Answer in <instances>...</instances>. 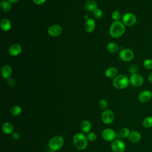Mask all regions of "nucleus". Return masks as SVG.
<instances>
[{"label": "nucleus", "instance_id": "nucleus-7", "mask_svg": "<svg viewBox=\"0 0 152 152\" xmlns=\"http://www.w3.org/2000/svg\"><path fill=\"white\" fill-rule=\"evenodd\" d=\"M137 21L136 16L131 12L125 13L122 17V23L126 26H132L135 24Z\"/></svg>", "mask_w": 152, "mask_h": 152}, {"label": "nucleus", "instance_id": "nucleus-4", "mask_svg": "<svg viewBox=\"0 0 152 152\" xmlns=\"http://www.w3.org/2000/svg\"><path fill=\"white\" fill-rule=\"evenodd\" d=\"M64 140L60 135H55L51 138L49 141V147L50 150L58 151L60 150L64 145Z\"/></svg>", "mask_w": 152, "mask_h": 152}, {"label": "nucleus", "instance_id": "nucleus-3", "mask_svg": "<svg viewBox=\"0 0 152 152\" xmlns=\"http://www.w3.org/2000/svg\"><path fill=\"white\" fill-rule=\"evenodd\" d=\"M129 84V78L123 74H120L115 77L112 81L114 87L117 89L122 90L126 88Z\"/></svg>", "mask_w": 152, "mask_h": 152}, {"label": "nucleus", "instance_id": "nucleus-6", "mask_svg": "<svg viewBox=\"0 0 152 152\" xmlns=\"http://www.w3.org/2000/svg\"><path fill=\"white\" fill-rule=\"evenodd\" d=\"M129 83L133 86L135 87H140L144 83L143 77L138 73L132 74L129 77Z\"/></svg>", "mask_w": 152, "mask_h": 152}, {"label": "nucleus", "instance_id": "nucleus-12", "mask_svg": "<svg viewBox=\"0 0 152 152\" xmlns=\"http://www.w3.org/2000/svg\"><path fill=\"white\" fill-rule=\"evenodd\" d=\"M139 101L142 103L149 101L152 98V93L148 90H145L141 91L138 96Z\"/></svg>", "mask_w": 152, "mask_h": 152}, {"label": "nucleus", "instance_id": "nucleus-34", "mask_svg": "<svg viewBox=\"0 0 152 152\" xmlns=\"http://www.w3.org/2000/svg\"><path fill=\"white\" fill-rule=\"evenodd\" d=\"M12 138L14 140H18L19 139V138H20V135H19V134L17 132H13L12 133Z\"/></svg>", "mask_w": 152, "mask_h": 152}, {"label": "nucleus", "instance_id": "nucleus-25", "mask_svg": "<svg viewBox=\"0 0 152 152\" xmlns=\"http://www.w3.org/2000/svg\"><path fill=\"white\" fill-rule=\"evenodd\" d=\"M142 125L145 128L152 127V116H147L142 121Z\"/></svg>", "mask_w": 152, "mask_h": 152}, {"label": "nucleus", "instance_id": "nucleus-36", "mask_svg": "<svg viewBox=\"0 0 152 152\" xmlns=\"http://www.w3.org/2000/svg\"><path fill=\"white\" fill-rule=\"evenodd\" d=\"M147 78H148V80L152 83V72L151 73H150L147 77Z\"/></svg>", "mask_w": 152, "mask_h": 152}, {"label": "nucleus", "instance_id": "nucleus-38", "mask_svg": "<svg viewBox=\"0 0 152 152\" xmlns=\"http://www.w3.org/2000/svg\"><path fill=\"white\" fill-rule=\"evenodd\" d=\"M84 18H86V20H88L89 18L88 17V15H84Z\"/></svg>", "mask_w": 152, "mask_h": 152}, {"label": "nucleus", "instance_id": "nucleus-1", "mask_svg": "<svg viewBox=\"0 0 152 152\" xmlns=\"http://www.w3.org/2000/svg\"><path fill=\"white\" fill-rule=\"evenodd\" d=\"M125 27L121 21H113L110 28L109 34L113 38H119L125 33Z\"/></svg>", "mask_w": 152, "mask_h": 152}, {"label": "nucleus", "instance_id": "nucleus-28", "mask_svg": "<svg viewBox=\"0 0 152 152\" xmlns=\"http://www.w3.org/2000/svg\"><path fill=\"white\" fill-rule=\"evenodd\" d=\"M99 104V107L103 110H105L107 109V106H108V104L106 100L104 99H101L99 101L98 103Z\"/></svg>", "mask_w": 152, "mask_h": 152}, {"label": "nucleus", "instance_id": "nucleus-2", "mask_svg": "<svg viewBox=\"0 0 152 152\" xmlns=\"http://www.w3.org/2000/svg\"><path fill=\"white\" fill-rule=\"evenodd\" d=\"M73 143L75 147L80 150H84L87 146V138L82 133H77L73 137Z\"/></svg>", "mask_w": 152, "mask_h": 152}, {"label": "nucleus", "instance_id": "nucleus-19", "mask_svg": "<svg viewBox=\"0 0 152 152\" xmlns=\"http://www.w3.org/2000/svg\"><path fill=\"white\" fill-rule=\"evenodd\" d=\"M0 26L3 31H8L11 28V23L7 18H3L1 21Z\"/></svg>", "mask_w": 152, "mask_h": 152}, {"label": "nucleus", "instance_id": "nucleus-9", "mask_svg": "<svg viewBox=\"0 0 152 152\" xmlns=\"http://www.w3.org/2000/svg\"><path fill=\"white\" fill-rule=\"evenodd\" d=\"M125 148V143L119 139L113 140L111 144V148L113 152H124Z\"/></svg>", "mask_w": 152, "mask_h": 152}, {"label": "nucleus", "instance_id": "nucleus-18", "mask_svg": "<svg viewBox=\"0 0 152 152\" xmlns=\"http://www.w3.org/2000/svg\"><path fill=\"white\" fill-rule=\"evenodd\" d=\"M81 130L83 133L88 134L90 132L91 128V124L90 121L87 120L83 121L80 125Z\"/></svg>", "mask_w": 152, "mask_h": 152}, {"label": "nucleus", "instance_id": "nucleus-16", "mask_svg": "<svg viewBox=\"0 0 152 152\" xmlns=\"http://www.w3.org/2000/svg\"><path fill=\"white\" fill-rule=\"evenodd\" d=\"M141 138V135L140 133L137 131H133L130 132V134L128 137L129 140L132 142H138L140 141Z\"/></svg>", "mask_w": 152, "mask_h": 152}, {"label": "nucleus", "instance_id": "nucleus-23", "mask_svg": "<svg viewBox=\"0 0 152 152\" xmlns=\"http://www.w3.org/2000/svg\"><path fill=\"white\" fill-rule=\"evenodd\" d=\"M1 7L3 11H4L5 12H8L11 10L12 7L11 2H10L7 0V1L2 0L1 2Z\"/></svg>", "mask_w": 152, "mask_h": 152}, {"label": "nucleus", "instance_id": "nucleus-15", "mask_svg": "<svg viewBox=\"0 0 152 152\" xmlns=\"http://www.w3.org/2000/svg\"><path fill=\"white\" fill-rule=\"evenodd\" d=\"M12 73L11 67L8 65H5L1 69V75L5 79H8L11 77Z\"/></svg>", "mask_w": 152, "mask_h": 152}, {"label": "nucleus", "instance_id": "nucleus-32", "mask_svg": "<svg viewBox=\"0 0 152 152\" xmlns=\"http://www.w3.org/2000/svg\"><path fill=\"white\" fill-rule=\"evenodd\" d=\"M138 70V66L137 65H131L129 68V73H131V74L137 73Z\"/></svg>", "mask_w": 152, "mask_h": 152}, {"label": "nucleus", "instance_id": "nucleus-14", "mask_svg": "<svg viewBox=\"0 0 152 152\" xmlns=\"http://www.w3.org/2000/svg\"><path fill=\"white\" fill-rule=\"evenodd\" d=\"M21 51H22V48H21V45L19 44H17V43H15V44L12 45L10 47L8 52L10 55L15 56L20 55L21 53Z\"/></svg>", "mask_w": 152, "mask_h": 152}, {"label": "nucleus", "instance_id": "nucleus-5", "mask_svg": "<svg viewBox=\"0 0 152 152\" xmlns=\"http://www.w3.org/2000/svg\"><path fill=\"white\" fill-rule=\"evenodd\" d=\"M119 58L124 62L131 61L134 56L133 51L130 49H122L119 51Z\"/></svg>", "mask_w": 152, "mask_h": 152}, {"label": "nucleus", "instance_id": "nucleus-13", "mask_svg": "<svg viewBox=\"0 0 152 152\" xmlns=\"http://www.w3.org/2000/svg\"><path fill=\"white\" fill-rule=\"evenodd\" d=\"M96 27V23L93 19L88 18V20H86L84 25V30L87 33H92Z\"/></svg>", "mask_w": 152, "mask_h": 152}, {"label": "nucleus", "instance_id": "nucleus-26", "mask_svg": "<svg viewBox=\"0 0 152 152\" xmlns=\"http://www.w3.org/2000/svg\"><path fill=\"white\" fill-rule=\"evenodd\" d=\"M131 131L128 128H122L119 132V136L121 138H127L129 137Z\"/></svg>", "mask_w": 152, "mask_h": 152}, {"label": "nucleus", "instance_id": "nucleus-24", "mask_svg": "<svg viewBox=\"0 0 152 152\" xmlns=\"http://www.w3.org/2000/svg\"><path fill=\"white\" fill-rule=\"evenodd\" d=\"M10 112L13 116H18L22 112V109L20 106L14 105L11 107L10 109Z\"/></svg>", "mask_w": 152, "mask_h": 152}, {"label": "nucleus", "instance_id": "nucleus-27", "mask_svg": "<svg viewBox=\"0 0 152 152\" xmlns=\"http://www.w3.org/2000/svg\"><path fill=\"white\" fill-rule=\"evenodd\" d=\"M143 66L147 70L152 69V59L147 58L143 62Z\"/></svg>", "mask_w": 152, "mask_h": 152}, {"label": "nucleus", "instance_id": "nucleus-10", "mask_svg": "<svg viewBox=\"0 0 152 152\" xmlns=\"http://www.w3.org/2000/svg\"><path fill=\"white\" fill-rule=\"evenodd\" d=\"M62 32V28L59 24H53L50 26L48 29V33L52 37L59 36Z\"/></svg>", "mask_w": 152, "mask_h": 152}, {"label": "nucleus", "instance_id": "nucleus-31", "mask_svg": "<svg viewBox=\"0 0 152 152\" xmlns=\"http://www.w3.org/2000/svg\"><path fill=\"white\" fill-rule=\"evenodd\" d=\"M87 138L88 140H89L90 141H93L96 140L97 135L95 132H90L89 133H88V134L87 135Z\"/></svg>", "mask_w": 152, "mask_h": 152}, {"label": "nucleus", "instance_id": "nucleus-29", "mask_svg": "<svg viewBox=\"0 0 152 152\" xmlns=\"http://www.w3.org/2000/svg\"><path fill=\"white\" fill-rule=\"evenodd\" d=\"M121 18V14L118 11H114L112 13V18L114 21H119Z\"/></svg>", "mask_w": 152, "mask_h": 152}, {"label": "nucleus", "instance_id": "nucleus-11", "mask_svg": "<svg viewBox=\"0 0 152 152\" xmlns=\"http://www.w3.org/2000/svg\"><path fill=\"white\" fill-rule=\"evenodd\" d=\"M102 135L104 140L107 141H113L116 137V134L113 129L107 128L103 131Z\"/></svg>", "mask_w": 152, "mask_h": 152}, {"label": "nucleus", "instance_id": "nucleus-20", "mask_svg": "<svg viewBox=\"0 0 152 152\" xmlns=\"http://www.w3.org/2000/svg\"><path fill=\"white\" fill-rule=\"evenodd\" d=\"M2 129L4 133L6 134H10L13 132L14 127L10 122H5L2 126Z\"/></svg>", "mask_w": 152, "mask_h": 152}, {"label": "nucleus", "instance_id": "nucleus-33", "mask_svg": "<svg viewBox=\"0 0 152 152\" xmlns=\"http://www.w3.org/2000/svg\"><path fill=\"white\" fill-rule=\"evenodd\" d=\"M7 84L9 87H13L15 86V81L14 78H10L8 79H7Z\"/></svg>", "mask_w": 152, "mask_h": 152}, {"label": "nucleus", "instance_id": "nucleus-40", "mask_svg": "<svg viewBox=\"0 0 152 152\" xmlns=\"http://www.w3.org/2000/svg\"><path fill=\"white\" fill-rule=\"evenodd\" d=\"M151 99H152V98H151Z\"/></svg>", "mask_w": 152, "mask_h": 152}, {"label": "nucleus", "instance_id": "nucleus-39", "mask_svg": "<svg viewBox=\"0 0 152 152\" xmlns=\"http://www.w3.org/2000/svg\"><path fill=\"white\" fill-rule=\"evenodd\" d=\"M49 152H56V151H54V150H50Z\"/></svg>", "mask_w": 152, "mask_h": 152}, {"label": "nucleus", "instance_id": "nucleus-21", "mask_svg": "<svg viewBox=\"0 0 152 152\" xmlns=\"http://www.w3.org/2000/svg\"><path fill=\"white\" fill-rule=\"evenodd\" d=\"M85 7L87 11L93 12L95 9L97 8V4L94 0H88L86 3Z\"/></svg>", "mask_w": 152, "mask_h": 152}, {"label": "nucleus", "instance_id": "nucleus-37", "mask_svg": "<svg viewBox=\"0 0 152 152\" xmlns=\"http://www.w3.org/2000/svg\"><path fill=\"white\" fill-rule=\"evenodd\" d=\"M7 1H10L11 3H15V2H17V1H18L19 0H7Z\"/></svg>", "mask_w": 152, "mask_h": 152}, {"label": "nucleus", "instance_id": "nucleus-17", "mask_svg": "<svg viewBox=\"0 0 152 152\" xmlns=\"http://www.w3.org/2000/svg\"><path fill=\"white\" fill-rule=\"evenodd\" d=\"M118 69L116 68L113 67V66H111L108 68L104 72V74L106 75V77L107 78H115L118 75Z\"/></svg>", "mask_w": 152, "mask_h": 152}, {"label": "nucleus", "instance_id": "nucleus-35", "mask_svg": "<svg viewBox=\"0 0 152 152\" xmlns=\"http://www.w3.org/2000/svg\"><path fill=\"white\" fill-rule=\"evenodd\" d=\"M46 0H33V2L36 5H42L46 2Z\"/></svg>", "mask_w": 152, "mask_h": 152}, {"label": "nucleus", "instance_id": "nucleus-8", "mask_svg": "<svg viewBox=\"0 0 152 152\" xmlns=\"http://www.w3.org/2000/svg\"><path fill=\"white\" fill-rule=\"evenodd\" d=\"M115 119V115L111 110L106 109L103 110L102 114V120L105 124H110L113 122Z\"/></svg>", "mask_w": 152, "mask_h": 152}, {"label": "nucleus", "instance_id": "nucleus-30", "mask_svg": "<svg viewBox=\"0 0 152 152\" xmlns=\"http://www.w3.org/2000/svg\"><path fill=\"white\" fill-rule=\"evenodd\" d=\"M93 15L96 18H100L102 17L103 15V12L102 11L99 9V8H96L93 11Z\"/></svg>", "mask_w": 152, "mask_h": 152}, {"label": "nucleus", "instance_id": "nucleus-22", "mask_svg": "<svg viewBox=\"0 0 152 152\" xmlns=\"http://www.w3.org/2000/svg\"><path fill=\"white\" fill-rule=\"evenodd\" d=\"M107 49L110 53H116L119 50L118 45L115 42H109L107 44Z\"/></svg>", "mask_w": 152, "mask_h": 152}]
</instances>
